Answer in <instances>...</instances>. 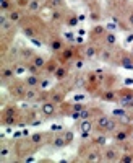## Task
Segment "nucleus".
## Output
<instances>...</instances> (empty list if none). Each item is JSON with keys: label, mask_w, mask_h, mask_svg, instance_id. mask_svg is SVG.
I'll use <instances>...</instances> for the list:
<instances>
[{"label": "nucleus", "mask_w": 133, "mask_h": 163, "mask_svg": "<svg viewBox=\"0 0 133 163\" xmlns=\"http://www.w3.org/2000/svg\"><path fill=\"white\" fill-rule=\"evenodd\" d=\"M109 122H110V119H109V118H106V116H102V118H99V119H97V127H99V129H102V130H107Z\"/></svg>", "instance_id": "1"}, {"label": "nucleus", "mask_w": 133, "mask_h": 163, "mask_svg": "<svg viewBox=\"0 0 133 163\" xmlns=\"http://www.w3.org/2000/svg\"><path fill=\"white\" fill-rule=\"evenodd\" d=\"M42 111H44L46 116H52V114H54V104H50V103L42 104Z\"/></svg>", "instance_id": "2"}, {"label": "nucleus", "mask_w": 133, "mask_h": 163, "mask_svg": "<svg viewBox=\"0 0 133 163\" xmlns=\"http://www.w3.org/2000/svg\"><path fill=\"white\" fill-rule=\"evenodd\" d=\"M32 64L36 65V67H39V69H41V67H44V59L37 55V57H34V59H32Z\"/></svg>", "instance_id": "3"}, {"label": "nucleus", "mask_w": 133, "mask_h": 163, "mask_svg": "<svg viewBox=\"0 0 133 163\" xmlns=\"http://www.w3.org/2000/svg\"><path fill=\"white\" fill-rule=\"evenodd\" d=\"M65 144H67V140H65V139H60V137L54 139V145H55V147H63Z\"/></svg>", "instance_id": "4"}, {"label": "nucleus", "mask_w": 133, "mask_h": 163, "mask_svg": "<svg viewBox=\"0 0 133 163\" xmlns=\"http://www.w3.org/2000/svg\"><path fill=\"white\" fill-rule=\"evenodd\" d=\"M26 83L29 85V87H34V85H37V77H28V80H26Z\"/></svg>", "instance_id": "5"}, {"label": "nucleus", "mask_w": 133, "mask_h": 163, "mask_svg": "<svg viewBox=\"0 0 133 163\" xmlns=\"http://www.w3.org/2000/svg\"><path fill=\"white\" fill-rule=\"evenodd\" d=\"M115 139H117L118 142H122L127 139V132H123V130H120V132H117V136H115Z\"/></svg>", "instance_id": "6"}, {"label": "nucleus", "mask_w": 133, "mask_h": 163, "mask_svg": "<svg viewBox=\"0 0 133 163\" xmlns=\"http://www.w3.org/2000/svg\"><path fill=\"white\" fill-rule=\"evenodd\" d=\"M65 73H67L65 69H57V70H55V77H57V78H63Z\"/></svg>", "instance_id": "7"}, {"label": "nucleus", "mask_w": 133, "mask_h": 163, "mask_svg": "<svg viewBox=\"0 0 133 163\" xmlns=\"http://www.w3.org/2000/svg\"><path fill=\"white\" fill-rule=\"evenodd\" d=\"M60 47H62V43H60V41H54L52 43V51H59Z\"/></svg>", "instance_id": "8"}, {"label": "nucleus", "mask_w": 133, "mask_h": 163, "mask_svg": "<svg viewBox=\"0 0 133 163\" xmlns=\"http://www.w3.org/2000/svg\"><path fill=\"white\" fill-rule=\"evenodd\" d=\"M76 25H78V18H70L68 20V26H76Z\"/></svg>", "instance_id": "9"}, {"label": "nucleus", "mask_w": 133, "mask_h": 163, "mask_svg": "<svg viewBox=\"0 0 133 163\" xmlns=\"http://www.w3.org/2000/svg\"><path fill=\"white\" fill-rule=\"evenodd\" d=\"M67 142H70V140H73V132H65V137H63Z\"/></svg>", "instance_id": "10"}, {"label": "nucleus", "mask_w": 133, "mask_h": 163, "mask_svg": "<svg viewBox=\"0 0 133 163\" xmlns=\"http://www.w3.org/2000/svg\"><path fill=\"white\" fill-rule=\"evenodd\" d=\"M94 54H96V51H94V47H88V51H86V55H88V57H93Z\"/></svg>", "instance_id": "11"}, {"label": "nucleus", "mask_w": 133, "mask_h": 163, "mask_svg": "<svg viewBox=\"0 0 133 163\" xmlns=\"http://www.w3.org/2000/svg\"><path fill=\"white\" fill-rule=\"evenodd\" d=\"M107 43H109V44H114V43H115V36H114V34H107Z\"/></svg>", "instance_id": "12"}, {"label": "nucleus", "mask_w": 133, "mask_h": 163, "mask_svg": "<svg viewBox=\"0 0 133 163\" xmlns=\"http://www.w3.org/2000/svg\"><path fill=\"white\" fill-rule=\"evenodd\" d=\"M41 139H42V136H41V134H34V136H32V142H36V144H39V142H41Z\"/></svg>", "instance_id": "13"}, {"label": "nucleus", "mask_w": 133, "mask_h": 163, "mask_svg": "<svg viewBox=\"0 0 133 163\" xmlns=\"http://www.w3.org/2000/svg\"><path fill=\"white\" fill-rule=\"evenodd\" d=\"M2 75H3V77H7V78H8V77H11V75H13V72H11L10 69H5V70L2 72Z\"/></svg>", "instance_id": "14"}, {"label": "nucleus", "mask_w": 133, "mask_h": 163, "mask_svg": "<svg viewBox=\"0 0 133 163\" xmlns=\"http://www.w3.org/2000/svg\"><path fill=\"white\" fill-rule=\"evenodd\" d=\"M80 114H81V118H83V119H88V118H89V113H88V111H85V109H83V111H80Z\"/></svg>", "instance_id": "15"}, {"label": "nucleus", "mask_w": 133, "mask_h": 163, "mask_svg": "<svg viewBox=\"0 0 133 163\" xmlns=\"http://www.w3.org/2000/svg\"><path fill=\"white\" fill-rule=\"evenodd\" d=\"M114 129H115V122H114V121H110V122H109V126H107V130L110 132V130H114Z\"/></svg>", "instance_id": "16"}, {"label": "nucleus", "mask_w": 133, "mask_h": 163, "mask_svg": "<svg viewBox=\"0 0 133 163\" xmlns=\"http://www.w3.org/2000/svg\"><path fill=\"white\" fill-rule=\"evenodd\" d=\"M81 129H83V130H89L91 129L89 122H83V124H81Z\"/></svg>", "instance_id": "17"}, {"label": "nucleus", "mask_w": 133, "mask_h": 163, "mask_svg": "<svg viewBox=\"0 0 133 163\" xmlns=\"http://www.w3.org/2000/svg\"><path fill=\"white\" fill-rule=\"evenodd\" d=\"M50 129H52L54 132H57V130H62V126H59V124H54L52 127H50Z\"/></svg>", "instance_id": "18"}, {"label": "nucleus", "mask_w": 133, "mask_h": 163, "mask_svg": "<svg viewBox=\"0 0 133 163\" xmlns=\"http://www.w3.org/2000/svg\"><path fill=\"white\" fill-rule=\"evenodd\" d=\"M60 100H62V96H60V95H54V98H52L54 103H57V101H60Z\"/></svg>", "instance_id": "19"}, {"label": "nucleus", "mask_w": 133, "mask_h": 163, "mask_svg": "<svg viewBox=\"0 0 133 163\" xmlns=\"http://www.w3.org/2000/svg\"><path fill=\"white\" fill-rule=\"evenodd\" d=\"M114 114H115V116H123V114H125V111H122V109H117V111H114Z\"/></svg>", "instance_id": "20"}, {"label": "nucleus", "mask_w": 133, "mask_h": 163, "mask_svg": "<svg viewBox=\"0 0 133 163\" xmlns=\"http://www.w3.org/2000/svg\"><path fill=\"white\" fill-rule=\"evenodd\" d=\"M26 98H28V100H31V98H34V91H31V90H29V91L26 93Z\"/></svg>", "instance_id": "21"}, {"label": "nucleus", "mask_w": 133, "mask_h": 163, "mask_svg": "<svg viewBox=\"0 0 133 163\" xmlns=\"http://www.w3.org/2000/svg\"><path fill=\"white\" fill-rule=\"evenodd\" d=\"M106 158H107V160H112V158H114V152H107Z\"/></svg>", "instance_id": "22"}, {"label": "nucleus", "mask_w": 133, "mask_h": 163, "mask_svg": "<svg viewBox=\"0 0 133 163\" xmlns=\"http://www.w3.org/2000/svg\"><path fill=\"white\" fill-rule=\"evenodd\" d=\"M18 18H20V13H13V15H11V20H13V21L18 20Z\"/></svg>", "instance_id": "23"}, {"label": "nucleus", "mask_w": 133, "mask_h": 163, "mask_svg": "<svg viewBox=\"0 0 133 163\" xmlns=\"http://www.w3.org/2000/svg\"><path fill=\"white\" fill-rule=\"evenodd\" d=\"M97 142H99L101 145H104V144H106V139H104V137H99V139H97Z\"/></svg>", "instance_id": "24"}, {"label": "nucleus", "mask_w": 133, "mask_h": 163, "mask_svg": "<svg viewBox=\"0 0 133 163\" xmlns=\"http://www.w3.org/2000/svg\"><path fill=\"white\" fill-rule=\"evenodd\" d=\"M81 108H83V106H81V104H75V106H73V111H80Z\"/></svg>", "instance_id": "25"}, {"label": "nucleus", "mask_w": 133, "mask_h": 163, "mask_svg": "<svg viewBox=\"0 0 133 163\" xmlns=\"http://www.w3.org/2000/svg\"><path fill=\"white\" fill-rule=\"evenodd\" d=\"M24 33H26L29 38H32V31H31V29H24Z\"/></svg>", "instance_id": "26"}, {"label": "nucleus", "mask_w": 133, "mask_h": 163, "mask_svg": "<svg viewBox=\"0 0 133 163\" xmlns=\"http://www.w3.org/2000/svg\"><path fill=\"white\" fill-rule=\"evenodd\" d=\"M106 98H107V100H112V98H114V93H107V95H106Z\"/></svg>", "instance_id": "27"}, {"label": "nucleus", "mask_w": 133, "mask_h": 163, "mask_svg": "<svg viewBox=\"0 0 133 163\" xmlns=\"http://www.w3.org/2000/svg\"><path fill=\"white\" fill-rule=\"evenodd\" d=\"M47 85H49V82H47V80H46V82H42V83H41V88H46Z\"/></svg>", "instance_id": "28"}, {"label": "nucleus", "mask_w": 133, "mask_h": 163, "mask_svg": "<svg viewBox=\"0 0 133 163\" xmlns=\"http://www.w3.org/2000/svg\"><path fill=\"white\" fill-rule=\"evenodd\" d=\"M65 36H67V39H73V34H71V33H67Z\"/></svg>", "instance_id": "29"}, {"label": "nucleus", "mask_w": 133, "mask_h": 163, "mask_svg": "<svg viewBox=\"0 0 133 163\" xmlns=\"http://www.w3.org/2000/svg\"><path fill=\"white\" fill-rule=\"evenodd\" d=\"M31 8H32V10H36V8H37V3H36V2H32V3H31Z\"/></svg>", "instance_id": "30"}, {"label": "nucleus", "mask_w": 133, "mask_h": 163, "mask_svg": "<svg viewBox=\"0 0 133 163\" xmlns=\"http://www.w3.org/2000/svg\"><path fill=\"white\" fill-rule=\"evenodd\" d=\"M89 160H99V157H96V155H89Z\"/></svg>", "instance_id": "31"}, {"label": "nucleus", "mask_w": 133, "mask_h": 163, "mask_svg": "<svg viewBox=\"0 0 133 163\" xmlns=\"http://www.w3.org/2000/svg\"><path fill=\"white\" fill-rule=\"evenodd\" d=\"M5 155H8V150H5V148H3V150H2V157H5Z\"/></svg>", "instance_id": "32"}, {"label": "nucleus", "mask_w": 133, "mask_h": 163, "mask_svg": "<svg viewBox=\"0 0 133 163\" xmlns=\"http://www.w3.org/2000/svg\"><path fill=\"white\" fill-rule=\"evenodd\" d=\"M130 23H132V26H133V15L130 16Z\"/></svg>", "instance_id": "33"}, {"label": "nucleus", "mask_w": 133, "mask_h": 163, "mask_svg": "<svg viewBox=\"0 0 133 163\" xmlns=\"http://www.w3.org/2000/svg\"><path fill=\"white\" fill-rule=\"evenodd\" d=\"M54 2H60V0H54Z\"/></svg>", "instance_id": "34"}]
</instances>
